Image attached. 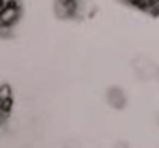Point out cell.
Listing matches in <instances>:
<instances>
[{
    "label": "cell",
    "mask_w": 159,
    "mask_h": 148,
    "mask_svg": "<svg viewBox=\"0 0 159 148\" xmlns=\"http://www.w3.org/2000/svg\"><path fill=\"white\" fill-rule=\"evenodd\" d=\"M133 66H134L136 74H138L141 79H152V77H156L158 66H156L152 60H148V59L141 57V59H138V60L134 62Z\"/></svg>",
    "instance_id": "1"
},
{
    "label": "cell",
    "mask_w": 159,
    "mask_h": 148,
    "mask_svg": "<svg viewBox=\"0 0 159 148\" xmlns=\"http://www.w3.org/2000/svg\"><path fill=\"white\" fill-rule=\"evenodd\" d=\"M107 100H108L110 106H113L114 110H120V108H124L125 103H127V97H125L124 91H122L120 88H116V87L108 90Z\"/></svg>",
    "instance_id": "2"
},
{
    "label": "cell",
    "mask_w": 159,
    "mask_h": 148,
    "mask_svg": "<svg viewBox=\"0 0 159 148\" xmlns=\"http://www.w3.org/2000/svg\"><path fill=\"white\" fill-rule=\"evenodd\" d=\"M19 16V9L14 5H6L0 9V26H11Z\"/></svg>",
    "instance_id": "3"
},
{
    "label": "cell",
    "mask_w": 159,
    "mask_h": 148,
    "mask_svg": "<svg viewBox=\"0 0 159 148\" xmlns=\"http://www.w3.org/2000/svg\"><path fill=\"white\" fill-rule=\"evenodd\" d=\"M9 105H11V100H5V99H0V122L5 119L8 110H9Z\"/></svg>",
    "instance_id": "4"
},
{
    "label": "cell",
    "mask_w": 159,
    "mask_h": 148,
    "mask_svg": "<svg viewBox=\"0 0 159 148\" xmlns=\"http://www.w3.org/2000/svg\"><path fill=\"white\" fill-rule=\"evenodd\" d=\"M116 148H128V147H127L125 144H119V145H117V147H116Z\"/></svg>",
    "instance_id": "5"
},
{
    "label": "cell",
    "mask_w": 159,
    "mask_h": 148,
    "mask_svg": "<svg viewBox=\"0 0 159 148\" xmlns=\"http://www.w3.org/2000/svg\"><path fill=\"white\" fill-rule=\"evenodd\" d=\"M156 123H158V125H159V113H158V114H156Z\"/></svg>",
    "instance_id": "6"
},
{
    "label": "cell",
    "mask_w": 159,
    "mask_h": 148,
    "mask_svg": "<svg viewBox=\"0 0 159 148\" xmlns=\"http://www.w3.org/2000/svg\"><path fill=\"white\" fill-rule=\"evenodd\" d=\"M156 79L159 80V68H158V71H156Z\"/></svg>",
    "instance_id": "7"
},
{
    "label": "cell",
    "mask_w": 159,
    "mask_h": 148,
    "mask_svg": "<svg viewBox=\"0 0 159 148\" xmlns=\"http://www.w3.org/2000/svg\"><path fill=\"white\" fill-rule=\"evenodd\" d=\"M65 148H77V147H76V145H74V147H70V145H66Z\"/></svg>",
    "instance_id": "8"
}]
</instances>
